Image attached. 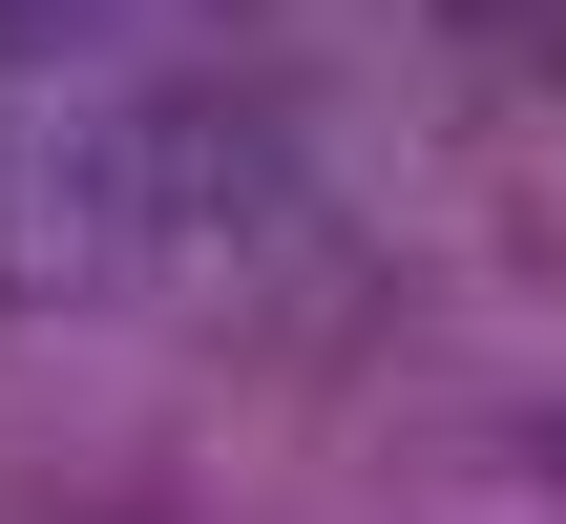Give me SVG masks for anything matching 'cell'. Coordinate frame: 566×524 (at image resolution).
Listing matches in <instances>:
<instances>
[{"mask_svg": "<svg viewBox=\"0 0 566 524\" xmlns=\"http://www.w3.org/2000/svg\"><path fill=\"white\" fill-rule=\"evenodd\" d=\"M63 21H84V0H0V42H63Z\"/></svg>", "mask_w": 566, "mask_h": 524, "instance_id": "1", "label": "cell"}]
</instances>
